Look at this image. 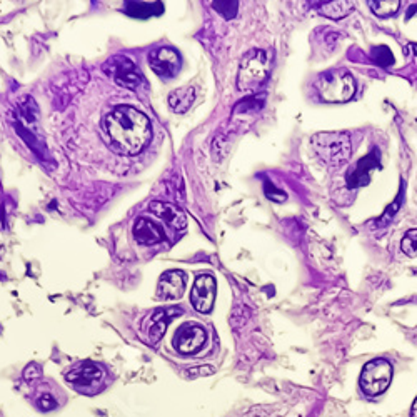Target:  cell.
Instances as JSON below:
<instances>
[{"label": "cell", "instance_id": "obj_1", "mask_svg": "<svg viewBox=\"0 0 417 417\" xmlns=\"http://www.w3.org/2000/svg\"><path fill=\"white\" fill-rule=\"evenodd\" d=\"M104 129L114 146L129 156L141 152L152 136L151 121L141 111L129 106H119L107 114Z\"/></svg>", "mask_w": 417, "mask_h": 417}, {"label": "cell", "instance_id": "obj_2", "mask_svg": "<svg viewBox=\"0 0 417 417\" xmlns=\"http://www.w3.org/2000/svg\"><path fill=\"white\" fill-rule=\"evenodd\" d=\"M271 74V56L266 51L254 49L242 57L237 72V87L242 92H257Z\"/></svg>", "mask_w": 417, "mask_h": 417}, {"label": "cell", "instance_id": "obj_3", "mask_svg": "<svg viewBox=\"0 0 417 417\" xmlns=\"http://www.w3.org/2000/svg\"><path fill=\"white\" fill-rule=\"evenodd\" d=\"M311 146L317 157L331 167H341L352 154L351 137L346 132H319L311 139Z\"/></svg>", "mask_w": 417, "mask_h": 417}, {"label": "cell", "instance_id": "obj_4", "mask_svg": "<svg viewBox=\"0 0 417 417\" xmlns=\"http://www.w3.org/2000/svg\"><path fill=\"white\" fill-rule=\"evenodd\" d=\"M106 376L107 374L102 366L96 364V362L86 361L74 366L67 372L66 379L77 392L92 396L104 389V386H106Z\"/></svg>", "mask_w": 417, "mask_h": 417}, {"label": "cell", "instance_id": "obj_5", "mask_svg": "<svg viewBox=\"0 0 417 417\" xmlns=\"http://www.w3.org/2000/svg\"><path fill=\"white\" fill-rule=\"evenodd\" d=\"M319 96L326 102H347L356 92L354 77L347 71H332L322 76L316 84Z\"/></svg>", "mask_w": 417, "mask_h": 417}, {"label": "cell", "instance_id": "obj_6", "mask_svg": "<svg viewBox=\"0 0 417 417\" xmlns=\"http://www.w3.org/2000/svg\"><path fill=\"white\" fill-rule=\"evenodd\" d=\"M392 381V366L386 359H374L367 362L361 374V387L366 394H382Z\"/></svg>", "mask_w": 417, "mask_h": 417}, {"label": "cell", "instance_id": "obj_7", "mask_svg": "<svg viewBox=\"0 0 417 417\" xmlns=\"http://www.w3.org/2000/svg\"><path fill=\"white\" fill-rule=\"evenodd\" d=\"M107 71V74H111L114 77V81H116L119 86L126 87V89H132V91H139L141 86L146 84L144 81V76L141 74V71L136 67V64H134L131 59L126 57V56H117V57H112L111 61L106 64V67H104Z\"/></svg>", "mask_w": 417, "mask_h": 417}, {"label": "cell", "instance_id": "obj_8", "mask_svg": "<svg viewBox=\"0 0 417 417\" xmlns=\"http://www.w3.org/2000/svg\"><path fill=\"white\" fill-rule=\"evenodd\" d=\"M206 341V329L199 324L187 322V324H184L177 329L176 337H174V346H176V349L181 354H196V352L202 349Z\"/></svg>", "mask_w": 417, "mask_h": 417}, {"label": "cell", "instance_id": "obj_9", "mask_svg": "<svg viewBox=\"0 0 417 417\" xmlns=\"http://www.w3.org/2000/svg\"><path fill=\"white\" fill-rule=\"evenodd\" d=\"M216 292H217V284H216L214 277L208 274L199 276L196 282H194V287L191 292V302H192L194 309H196L197 312H202V314L211 312L212 307H214Z\"/></svg>", "mask_w": 417, "mask_h": 417}, {"label": "cell", "instance_id": "obj_10", "mask_svg": "<svg viewBox=\"0 0 417 417\" xmlns=\"http://www.w3.org/2000/svg\"><path fill=\"white\" fill-rule=\"evenodd\" d=\"M182 311L179 307H166V309H157L154 311L151 316L147 317L144 322L142 331L147 336V341L151 344H157L161 341V337L166 332L169 322H171L176 316H181Z\"/></svg>", "mask_w": 417, "mask_h": 417}, {"label": "cell", "instance_id": "obj_11", "mask_svg": "<svg viewBox=\"0 0 417 417\" xmlns=\"http://www.w3.org/2000/svg\"><path fill=\"white\" fill-rule=\"evenodd\" d=\"M149 64H151V69L157 76L171 79L176 76L179 67H181V57L174 49L161 47L149 54Z\"/></svg>", "mask_w": 417, "mask_h": 417}, {"label": "cell", "instance_id": "obj_12", "mask_svg": "<svg viewBox=\"0 0 417 417\" xmlns=\"http://www.w3.org/2000/svg\"><path fill=\"white\" fill-rule=\"evenodd\" d=\"M186 291V274L182 271L164 272L157 286V297L164 301L181 299Z\"/></svg>", "mask_w": 417, "mask_h": 417}, {"label": "cell", "instance_id": "obj_13", "mask_svg": "<svg viewBox=\"0 0 417 417\" xmlns=\"http://www.w3.org/2000/svg\"><path fill=\"white\" fill-rule=\"evenodd\" d=\"M149 211H151L156 217H159V219H162L166 224L174 227V229H179V231L186 229V226H187L186 214H184L177 206H174V204L164 202V201H154L151 202V206H149Z\"/></svg>", "mask_w": 417, "mask_h": 417}, {"label": "cell", "instance_id": "obj_14", "mask_svg": "<svg viewBox=\"0 0 417 417\" xmlns=\"http://www.w3.org/2000/svg\"><path fill=\"white\" fill-rule=\"evenodd\" d=\"M379 167V152L372 151L362 161L357 162L354 171L347 174V187H361L371 181V174L374 169Z\"/></svg>", "mask_w": 417, "mask_h": 417}, {"label": "cell", "instance_id": "obj_15", "mask_svg": "<svg viewBox=\"0 0 417 417\" xmlns=\"http://www.w3.org/2000/svg\"><path fill=\"white\" fill-rule=\"evenodd\" d=\"M132 234L136 237V241L139 244H144V246H152V244H157V242H161L166 234H164V231L159 227L157 224H154L151 219H147V217H139L136 221V224H134V229H132Z\"/></svg>", "mask_w": 417, "mask_h": 417}, {"label": "cell", "instance_id": "obj_16", "mask_svg": "<svg viewBox=\"0 0 417 417\" xmlns=\"http://www.w3.org/2000/svg\"><path fill=\"white\" fill-rule=\"evenodd\" d=\"M194 101H196L194 87H181L169 96V106L176 114H186L192 107Z\"/></svg>", "mask_w": 417, "mask_h": 417}, {"label": "cell", "instance_id": "obj_17", "mask_svg": "<svg viewBox=\"0 0 417 417\" xmlns=\"http://www.w3.org/2000/svg\"><path fill=\"white\" fill-rule=\"evenodd\" d=\"M124 11L131 17L149 19L161 16L164 12V6L161 2H126Z\"/></svg>", "mask_w": 417, "mask_h": 417}, {"label": "cell", "instance_id": "obj_18", "mask_svg": "<svg viewBox=\"0 0 417 417\" xmlns=\"http://www.w3.org/2000/svg\"><path fill=\"white\" fill-rule=\"evenodd\" d=\"M317 6H319V12L322 16L339 21V19L349 16L352 9H354V2H351V0H334V2H322L317 4Z\"/></svg>", "mask_w": 417, "mask_h": 417}, {"label": "cell", "instance_id": "obj_19", "mask_svg": "<svg viewBox=\"0 0 417 417\" xmlns=\"http://www.w3.org/2000/svg\"><path fill=\"white\" fill-rule=\"evenodd\" d=\"M367 6L371 7V11L376 14V16L379 17H389V16H394V14L399 11L401 7V2L399 0H371V2H367Z\"/></svg>", "mask_w": 417, "mask_h": 417}, {"label": "cell", "instance_id": "obj_20", "mask_svg": "<svg viewBox=\"0 0 417 417\" xmlns=\"http://www.w3.org/2000/svg\"><path fill=\"white\" fill-rule=\"evenodd\" d=\"M401 247L407 257H417V229H411L406 232Z\"/></svg>", "mask_w": 417, "mask_h": 417}, {"label": "cell", "instance_id": "obj_21", "mask_svg": "<svg viewBox=\"0 0 417 417\" xmlns=\"http://www.w3.org/2000/svg\"><path fill=\"white\" fill-rule=\"evenodd\" d=\"M212 7L226 19H234L239 9V2H212Z\"/></svg>", "mask_w": 417, "mask_h": 417}, {"label": "cell", "instance_id": "obj_22", "mask_svg": "<svg viewBox=\"0 0 417 417\" xmlns=\"http://www.w3.org/2000/svg\"><path fill=\"white\" fill-rule=\"evenodd\" d=\"M372 57H374V61L382 67H389V66H392V62H394V59H392V54H391V51L387 47L374 49V52H372Z\"/></svg>", "mask_w": 417, "mask_h": 417}, {"label": "cell", "instance_id": "obj_23", "mask_svg": "<svg viewBox=\"0 0 417 417\" xmlns=\"http://www.w3.org/2000/svg\"><path fill=\"white\" fill-rule=\"evenodd\" d=\"M39 409L41 411H52L57 407V401L51 394H44L39 397Z\"/></svg>", "mask_w": 417, "mask_h": 417}, {"label": "cell", "instance_id": "obj_24", "mask_svg": "<svg viewBox=\"0 0 417 417\" xmlns=\"http://www.w3.org/2000/svg\"><path fill=\"white\" fill-rule=\"evenodd\" d=\"M189 377H201V376H211L214 374V367L211 366H201V367H194V369L187 371Z\"/></svg>", "mask_w": 417, "mask_h": 417}, {"label": "cell", "instance_id": "obj_25", "mask_svg": "<svg viewBox=\"0 0 417 417\" xmlns=\"http://www.w3.org/2000/svg\"><path fill=\"white\" fill-rule=\"evenodd\" d=\"M24 376H26V379L27 381H34V379H37V377H41V366H37V364H31L26 369V372H24Z\"/></svg>", "mask_w": 417, "mask_h": 417}, {"label": "cell", "instance_id": "obj_26", "mask_svg": "<svg viewBox=\"0 0 417 417\" xmlns=\"http://www.w3.org/2000/svg\"><path fill=\"white\" fill-rule=\"evenodd\" d=\"M412 417H417V399L414 402V406H412Z\"/></svg>", "mask_w": 417, "mask_h": 417}]
</instances>
